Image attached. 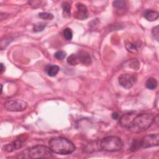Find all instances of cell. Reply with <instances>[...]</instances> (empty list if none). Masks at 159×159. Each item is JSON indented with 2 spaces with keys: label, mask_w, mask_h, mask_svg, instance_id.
Segmentation results:
<instances>
[{
  "label": "cell",
  "mask_w": 159,
  "mask_h": 159,
  "mask_svg": "<svg viewBox=\"0 0 159 159\" xmlns=\"http://www.w3.org/2000/svg\"><path fill=\"white\" fill-rule=\"evenodd\" d=\"M158 82L156 79L153 78H149L145 82V86L151 90L155 89L157 87Z\"/></svg>",
  "instance_id": "15"
},
{
  "label": "cell",
  "mask_w": 159,
  "mask_h": 159,
  "mask_svg": "<svg viewBox=\"0 0 159 159\" xmlns=\"http://www.w3.org/2000/svg\"><path fill=\"white\" fill-rule=\"evenodd\" d=\"M145 18L148 21H154L158 18V12L153 10H147L144 14Z\"/></svg>",
  "instance_id": "13"
},
{
  "label": "cell",
  "mask_w": 159,
  "mask_h": 159,
  "mask_svg": "<svg viewBox=\"0 0 159 159\" xmlns=\"http://www.w3.org/2000/svg\"><path fill=\"white\" fill-rule=\"evenodd\" d=\"M152 34L153 38L157 42H158V39H159V27H158V25H157L152 29Z\"/></svg>",
  "instance_id": "22"
},
{
  "label": "cell",
  "mask_w": 159,
  "mask_h": 159,
  "mask_svg": "<svg viewBox=\"0 0 159 159\" xmlns=\"http://www.w3.org/2000/svg\"><path fill=\"white\" fill-rule=\"evenodd\" d=\"M4 107L8 111L20 112L27 108V103L25 101L19 99H11L5 102Z\"/></svg>",
  "instance_id": "5"
},
{
  "label": "cell",
  "mask_w": 159,
  "mask_h": 159,
  "mask_svg": "<svg viewBox=\"0 0 159 159\" xmlns=\"http://www.w3.org/2000/svg\"><path fill=\"white\" fill-rule=\"evenodd\" d=\"M135 80L136 78L134 75L127 73L120 75L118 80L119 84L125 89L131 88L134 84Z\"/></svg>",
  "instance_id": "7"
},
{
  "label": "cell",
  "mask_w": 159,
  "mask_h": 159,
  "mask_svg": "<svg viewBox=\"0 0 159 159\" xmlns=\"http://www.w3.org/2000/svg\"><path fill=\"white\" fill-rule=\"evenodd\" d=\"M52 151L50 147L45 145H38L27 148L22 151L20 154L23 158H48L52 156Z\"/></svg>",
  "instance_id": "3"
},
{
  "label": "cell",
  "mask_w": 159,
  "mask_h": 159,
  "mask_svg": "<svg viewBox=\"0 0 159 159\" xmlns=\"http://www.w3.org/2000/svg\"><path fill=\"white\" fill-rule=\"evenodd\" d=\"M99 147L102 150L107 152H117L122 149L123 142L116 136H107L102 138L99 142Z\"/></svg>",
  "instance_id": "4"
},
{
  "label": "cell",
  "mask_w": 159,
  "mask_h": 159,
  "mask_svg": "<svg viewBox=\"0 0 159 159\" xmlns=\"http://www.w3.org/2000/svg\"><path fill=\"white\" fill-rule=\"evenodd\" d=\"M67 62L69 65H73V66L78 65L80 63V61H79V59L77 54H75V53L71 54L67 58Z\"/></svg>",
  "instance_id": "16"
},
{
  "label": "cell",
  "mask_w": 159,
  "mask_h": 159,
  "mask_svg": "<svg viewBox=\"0 0 159 159\" xmlns=\"http://www.w3.org/2000/svg\"><path fill=\"white\" fill-rule=\"evenodd\" d=\"M75 17L80 20H84L88 17V9L86 6L78 2L76 4V11L75 14Z\"/></svg>",
  "instance_id": "9"
},
{
  "label": "cell",
  "mask_w": 159,
  "mask_h": 159,
  "mask_svg": "<svg viewBox=\"0 0 159 159\" xmlns=\"http://www.w3.org/2000/svg\"><path fill=\"white\" fill-rule=\"evenodd\" d=\"M25 140V138L23 137L22 136H21L19 139H17L16 140H15L14 141L11 142V143H8V144L4 145L3 147L4 150H5L6 152H13L14 150H17V149L21 148V147L22 146L23 142Z\"/></svg>",
  "instance_id": "8"
},
{
  "label": "cell",
  "mask_w": 159,
  "mask_h": 159,
  "mask_svg": "<svg viewBox=\"0 0 159 159\" xmlns=\"http://www.w3.org/2000/svg\"><path fill=\"white\" fill-rule=\"evenodd\" d=\"M39 16L40 18L42 19H45V20H52L53 18V15L52 14L49 12H40L39 14Z\"/></svg>",
  "instance_id": "21"
},
{
  "label": "cell",
  "mask_w": 159,
  "mask_h": 159,
  "mask_svg": "<svg viewBox=\"0 0 159 159\" xmlns=\"http://www.w3.org/2000/svg\"><path fill=\"white\" fill-rule=\"evenodd\" d=\"M140 147V142L138 140H134L132 143L131 147H130V150L132 152H134L139 149V148Z\"/></svg>",
  "instance_id": "24"
},
{
  "label": "cell",
  "mask_w": 159,
  "mask_h": 159,
  "mask_svg": "<svg viewBox=\"0 0 159 159\" xmlns=\"http://www.w3.org/2000/svg\"><path fill=\"white\" fill-rule=\"evenodd\" d=\"M139 142L140 147L144 148L157 147L159 144V135L158 134H151L145 135Z\"/></svg>",
  "instance_id": "6"
},
{
  "label": "cell",
  "mask_w": 159,
  "mask_h": 159,
  "mask_svg": "<svg viewBox=\"0 0 159 159\" xmlns=\"http://www.w3.org/2000/svg\"><path fill=\"white\" fill-rule=\"evenodd\" d=\"M112 117L114 119H118L119 118V114L117 112H114L112 114Z\"/></svg>",
  "instance_id": "25"
},
{
  "label": "cell",
  "mask_w": 159,
  "mask_h": 159,
  "mask_svg": "<svg viewBox=\"0 0 159 159\" xmlns=\"http://www.w3.org/2000/svg\"><path fill=\"white\" fill-rule=\"evenodd\" d=\"M46 27V24L43 22H39L33 25V30L35 32H39L42 31Z\"/></svg>",
  "instance_id": "19"
},
{
  "label": "cell",
  "mask_w": 159,
  "mask_h": 159,
  "mask_svg": "<svg viewBox=\"0 0 159 159\" xmlns=\"http://www.w3.org/2000/svg\"><path fill=\"white\" fill-rule=\"evenodd\" d=\"M5 69H6V68L4 66V64L2 63H1V70H0L1 71V73H2L5 71Z\"/></svg>",
  "instance_id": "26"
},
{
  "label": "cell",
  "mask_w": 159,
  "mask_h": 159,
  "mask_svg": "<svg viewBox=\"0 0 159 159\" xmlns=\"http://www.w3.org/2000/svg\"><path fill=\"white\" fill-rule=\"evenodd\" d=\"M112 4H113V7L119 11H122V10L124 9L126 7L125 1H122V0L114 1H113Z\"/></svg>",
  "instance_id": "17"
},
{
  "label": "cell",
  "mask_w": 159,
  "mask_h": 159,
  "mask_svg": "<svg viewBox=\"0 0 159 159\" xmlns=\"http://www.w3.org/2000/svg\"><path fill=\"white\" fill-rule=\"evenodd\" d=\"M48 145L53 152L63 155H69L76 149L71 141L61 137H56L51 139L48 142Z\"/></svg>",
  "instance_id": "1"
},
{
  "label": "cell",
  "mask_w": 159,
  "mask_h": 159,
  "mask_svg": "<svg viewBox=\"0 0 159 159\" xmlns=\"http://www.w3.org/2000/svg\"><path fill=\"white\" fill-rule=\"evenodd\" d=\"M154 117L151 114H140L134 117L127 128L133 133H141L151 126L154 122Z\"/></svg>",
  "instance_id": "2"
},
{
  "label": "cell",
  "mask_w": 159,
  "mask_h": 159,
  "mask_svg": "<svg viewBox=\"0 0 159 159\" xmlns=\"http://www.w3.org/2000/svg\"><path fill=\"white\" fill-rule=\"evenodd\" d=\"M135 116V115H134L133 114H130V113L125 114L123 115L122 116H121L120 118L119 119V121H120L121 125H122L123 127H128L130 123L133 120V119L134 118Z\"/></svg>",
  "instance_id": "12"
},
{
  "label": "cell",
  "mask_w": 159,
  "mask_h": 159,
  "mask_svg": "<svg viewBox=\"0 0 159 159\" xmlns=\"http://www.w3.org/2000/svg\"><path fill=\"white\" fill-rule=\"evenodd\" d=\"M60 70V67L55 65H48L46 67L45 71L47 75L50 76H55L57 75Z\"/></svg>",
  "instance_id": "14"
},
{
  "label": "cell",
  "mask_w": 159,
  "mask_h": 159,
  "mask_svg": "<svg viewBox=\"0 0 159 159\" xmlns=\"http://www.w3.org/2000/svg\"><path fill=\"white\" fill-rule=\"evenodd\" d=\"M63 35L66 40H71L73 38V32L70 28L65 29L63 31Z\"/></svg>",
  "instance_id": "20"
},
{
  "label": "cell",
  "mask_w": 159,
  "mask_h": 159,
  "mask_svg": "<svg viewBox=\"0 0 159 159\" xmlns=\"http://www.w3.org/2000/svg\"><path fill=\"white\" fill-rule=\"evenodd\" d=\"M1 93L2 94V85L1 84Z\"/></svg>",
  "instance_id": "27"
},
{
  "label": "cell",
  "mask_w": 159,
  "mask_h": 159,
  "mask_svg": "<svg viewBox=\"0 0 159 159\" xmlns=\"http://www.w3.org/2000/svg\"><path fill=\"white\" fill-rule=\"evenodd\" d=\"M66 55V52L65 51H62V50L58 51L56 53H55V54H54L55 58H56L58 60H63V59H64L65 58Z\"/></svg>",
  "instance_id": "23"
},
{
  "label": "cell",
  "mask_w": 159,
  "mask_h": 159,
  "mask_svg": "<svg viewBox=\"0 0 159 159\" xmlns=\"http://www.w3.org/2000/svg\"><path fill=\"white\" fill-rule=\"evenodd\" d=\"M62 8L63 11V14L65 16H70V11H71V4L68 1H63L62 2Z\"/></svg>",
  "instance_id": "18"
},
{
  "label": "cell",
  "mask_w": 159,
  "mask_h": 159,
  "mask_svg": "<svg viewBox=\"0 0 159 159\" xmlns=\"http://www.w3.org/2000/svg\"><path fill=\"white\" fill-rule=\"evenodd\" d=\"M80 63L84 65H89L91 63V58L90 55L86 51L80 50L77 53Z\"/></svg>",
  "instance_id": "11"
},
{
  "label": "cell",
  "mask_w": 159,
  "mask_h": 159,
  "mask_svg": "<svg viewBox=\"0 0 159 159\" xmlns=\"http://www.w3.org/2000/svg\"><path fill=\"white\" fill-rule=\"evenodd\" d=\"M142 46V42L139 40L132 41V40H126L125 42V47L126 49L131 52L135 53Z\"/></svg>",
  "instance_id": "10"
}]
</instances>
